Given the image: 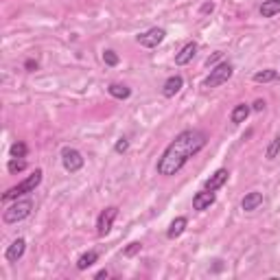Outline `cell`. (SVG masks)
<instances>
[{
	"label": "cell",
	"mask_w": 280,
	"mask_h": 280,
	"mask_svg": "<svg viewBox=\"0 0 280 280\" xmlns=\"http://www.w3.org/2000/svg\"><path fill=\"white\" fill-rule=\"evenodd\" d=\"M206 147V134L199 129H186L182 134H177L175 140L171 143L162 158L158 160V173L171 177L180 171L193 155H197Z\"/></svg>",
	"instance_id": "cell-1"
},
{
	"label": "cell",
	"mask_w": 280,
	"mask_h": 280,
	"mask_svg": "<svg viewBox=\"0 0 280 280\" xmlns=\"http://www.w3.org/2000/svg\"><path fill=\"white\" fill-rule=\"evenodd\" d=\"M42 169H35L33 173H31L27 180H22L20 184H15V186H11L9 191L3 195V201H9V199H18V197H22V195H27V193H33L37 186H40V182H42Z\"/></svg>",
	"instance_id": "cell-2"
},
{
	"label": "cell",
	"mask_w": 280,
	"mask_h": 280,
	"mask_svg": "<svg viewBox=\"0 0 280 280\" xmlns=\"http://www.w3.org/2000/svg\"><path fill=\"white\" fill-rule=\"evenodd\" d=\"M31 213H33V201H31V199H20V201H15L13 206H9L3 213V221L5 223H18L22 219H27Z\"/></svg>",
	"instance_id": "cell-3"
},
{
	"label": "cell",
	"mask_w": 280,
	"mask_h": 280,
	"mask_svg": "<svg viewBox=\"0 0 280 280\" xmlns=\"http://www.w3.org/2000/svg\"><path fill=\"white\" fill-rule=\"evenodd\" d=\"M232 73H235V68H232L230 61H221V64H217L213 70H210V75L206 77V81H204V88H217V85H221L225 83L232 77Z\"/></svg>",
	"instance_id": "cell-4"
},
{
	"label": "cell",
	"mask_w": 280,
	"mask_h": 280,
	"mask_svg": "<svg viewBox=\"0 0 280 280\" xmlns=\"http://www.w3.org/2000/svg\"><path fill=\"white\" fill-rule=\"evenodd\" d=\"M61 162H64V169L70 171V173H77L83 167V155L73 149V147H64L61 149Z\"/></svg>",
	"instance_id": "cell-5"
},
{
	"label": "cell",
	"mask_w": 280,
	"mask_h": 280,
	"mask_svg": "<svg viewBox=\"0 0 280 280\" xmlns=\"http://www.w3.org/2000/svg\"><path fill=\"white\" fill-rule=\"evenodd\" d=\"M165 35H167V31H165V29L153 27V29H149V31H145V33H140V35H138V44H140V46H145V49H155L158 44H162Z\"/></svg>",
	"instance_id": "cell-6"
},
{
	"label": "cell",
	"mask_w": 280,
	"mask_h": 280,
	"mask_svg": "<svg viewBox=\"0 0 280 280\" xmlns=\"http://www.w3.org/2000/svg\"><path fill=\"white\" fill-rule=\"evenodd\" d=\"M116 217H119V208H116V206L105 208L103 213L99 215V219H97V232H99L101 237H105L107 232L112 230V223H114Z\"/></svg>",
	"instance_id": "cell-7"
},
{
	"label": "cell",
	"mask_w": 280,
	"mask_h": 280,
	"mask_svg": "<svg viewBox=\"0 0 280 280\" xmlns=\"http://www.w3.org/2000/svg\"><path fill=\"white\" fill-rule=\"evenodd\" d=\"M25 252H27V241H25V239H15L13 243L7 247L5 259L9 261V263H18L22 256H25Z\"/></svg>",
	"instance_id": "cell-8"
},
{
	"label": "cell",
	"mask_w": 280,
	"mask_h": 280,
	"mask_svg": "<svg viewBox=\"0 0 280 280\" xmlns=\"http://www.w3.org/2000/svg\"><path fill=\"white\" fill-rule=\"evenodd\" d=\"M228 177H230V171H228V169H219V171H215V173H213V175H210L208 180H206L204 189L215 193L217 189H221V186H223L225 182H228Z\"/></svg>",
	"instance_id": "cell-9"
},
{
	"label": "cell",
	"mask_w": 280,
	"mask_h": 280,
	"mask_svg": "<svg viewBox=\"0 0 280 280\" xmlns=\"http://www.w3.org/2000/svg\"><path fill=\"white\" fill-rule=\"evenodd\" d=\"M182 88H184V77L182 75H173V77H169V79L165 81V85H162V95H165L167 99H171V97H175Z\"/></svg>",
	"instance_id": "cell-10"
},
{
	"label": "cell",
	"mask_w": 280,
	"mask_h": 280,
	"mask_svg": "<svg viewBox=\"0 0 280 280\" xmlns=\"http://www.w3.org/2000/svg\"><path fill=\"white\" fill-rule=\"evenodd\" d=\"M215 204V193L213 191H199L195 197H193V208L195 210H208Z\"/></svg>",
	"instance_id": "cell-11"
},
{
	"label": "cell",
	"mask_w": 280,
	"mask_h": 280,
	"mask_svg": "<svg viewBox=\"0 0 280 280\" xmlns=\"http://www.w3.org/2000/svg\"><path fill=\"white\" fill-rule=\"evenodd\" d=\"M195 55H197V42H189V44H184V49L175 55V64L177 66H186L189 61H193Z\"/></svg>",
	"instance_id": "cell-12"
},
{
	"label": "cell",
	"mask_w": 280,
	"mask_h": 280,
	"mask_svg": "<svg viewBox=\"0 0 280 280\" xmlns=\"http://www.w3.org/2000/svg\"><path fill=\"white\" fill-rule=\"evenodd\" d=\"M261 204H263V195H261V193H256V191H252V193H247V195L243 197L241 208H243L245 213H252V210H256Z\"/></svg>",
	"instance_id": "cell-13"
},
{
	"label": "cell",
	"mask_w": 280,
	"mask_h": 280,
	"mask_svg": "<svg viewBox=\"0 0 280 280\" xmlns=\"http://www.w3.org/2000/svg\"><path fill=\"white\" fill-rule=\"evenodd\" d=\"M250 112H252V107L247 105V103H239L235 110H232V114H230V121L235 123V125H241V123H245L247 121V116H250Z\"/></svg>",
	"instance_id": "cell-14"
},
{
	"label": "cell",
	"mask_w": 280,
	"mask_h": 280,
	"mask_svg": "<svg viewBox=\"0 0 280 280\" xmlns=\"http://www.w3.org/2000/svg\"><path fill=\"white\" fill-rule=\"evenodd\" d=\"M186 225H189V221H186V217H177V219L169 225L167 237H169V239H177V237H180L182 232L186 230Z\"/></svg>",
	"instance_id": "cell-15"
},
{
	"label": "cell",
	"mask_w": 280,
	"mask_h": 280,
	"mask_svg": "<svg viewBox=\"0 0 280 280\" xmlns=\"http://www.w3.org/2000/svg\"><path fill=\"white\" fill-rule=\"evenodd\" d=\"M99 261V252H95V250H90V252H85V254H81L79 256V261H77V269H88V267H92L95 263Z\"/></svg>",
	"instance_id": "cell-16"
},
{
	"label": "cell",
	"mask_w": 280,
	"mask_h": 280,
	"mask_svg": "<svg viewBox=\"0 0 280 280\" xmlns=\"http://www.w3.org/2000/svg\"><path fill=\"white\" fill-rule=\"evenodd\" d=\"M280 13V0H265L261 5V15L263 18H274Z\"/></svg>",
	"instance_id": "cell-17"
},
{
	"label": "cell",
	"mask_w": 280,
	"mask_h": 280,
	"mask_svg": "<svg viewBox=\"0 0 280 280\" xmlns=\"http://www.w3.org/2000/svg\"><path fill=\"white\" fill-rule=\"evenodd\" d=\"M107 92L114 97V99H129L131 97V90L127 88V85H121V83H112L110 88H107Z\"/></svg>",
	"instance_id": "cell-18"
},
{
	"label": "cell",
	"mask_w": 280,
	"mask_h": 280,
	"mask_svg": "<svg viewBox=\"0 0 280 280\" xmlns=\"http://www.w3.org/2000/svg\"><path fill=\"white\" fill-rule=\"evenodd\" d=\"M276 79H278L276 70H261V73L254 75V81L256 83H269V81H276Z\"/></svg>",
	"instance_id": "cell-19"
},
{
	"label": "cell",
	"mask_w": 280,
	"mask_h": 280,
	"mask_svg": "<svg viewBox=\"0 0 280 280\" xmlns=\"http://www.w3.org/2000/svg\"><path fill=\"white\" fill-rule=\"evenodd\" d=\"M278 153H280V136H276L274 140H271V145L267 147V160L278 158Z\"/></svg>",
	"instance_id": "cell-20"
},
{
	"label": "cell",
	"mask_w": 280,
	"mask_h": 280,
	"mask_svg": "<svg viewBox=\"0 0 280 280\" xmlns=\"http://www.w3.org/2000/svg\"><path fill=\"white\" fill-rule=\"evenodd\" d=\"M27 155V145L25 143H13L11 145V158H25Z\"/></svg>",
	"instance_id": "cell-21"
},
{
	"label": "cell",
	"mask_w": 280,
	"mask_h": 280,
	"mask_svg": "<svg viewBox=\"0 0 280 280\" xmlns=\"http://www.w3.org/2000/svg\"><path fill=\"white\" fill-rule=\"evenodd\" d=\"M11 171V173H18V171H25L27 169V162L22 160V158H13L11 162H9V167H7Z\"/></svg>",
	"instance_id": "cell-22"
},
{
	"label": "cell",
	"mask_w": 280,
	"mask_h": 280,
	"mask_svg": "<svg viewBox=\"0 0 280 280\" xmlns=\"http://www.w3.org/2000/svg\"><path fill=\"white\" fill-rule=\"evenodd\" d=\"M103 61H105V66H119V55H116L114 51H105L103 53Z\"/></svg>",
	"instance_id": "cell-23"
},
{
	"label": "cell",
	"mask_w": 280,
	"mask_h": 280,
	"mask_svg": "<svg viewBox=\"0 0 280 280\" xmlns=\"http://www.w3.org/2000/svg\"><path fill=\"white\" fill-rule=\"evenodd\" d=\"M114 149H116V153H125V151L129 149V140H127V138H121L119 143H116Z\"/></svg>",
	"instance_id": "cell-24"
},
{
	"label": "cell",
	"mask_w": 280,
	"mask_h": 280,
	"mask_svg": "<svg viewBox=\"0 0 280 280\" xmlns=\"http://www.w3.org/2000/svg\"><path fill=\"white\" fill-rule=\"evenodd\" d=\"M140 247H143L140 243H129V247H127V250L123 252V254H125V256H134V254H138V252H140Z\"/></svg>",
	"instance_id": "cell-25"
},
{
	"label": "cell",
	"mask_w": 280,
	"mask_h": 280,
	"mask_svg": "<svg viewBox=\"0 0 280 280\" xmlns=\"http://www.w3.org/2000/svg\"><path fill=\"white\" fill-rule=\"evenodd\" d=\"M252 110H254V112H263V110H265V101H263V99H256L254 105H252Z\"/></svg>",
	"instance_id": "cell-26"
},
{
	"label": "cell",
	"mask_w": 280,
	"mask_h": 280,
	"mask_svg": "<svg viewBox=\"0 0 280 280\" xmlns=\"http://www.w3.org/2000/svg\"><path fill=\"white\" fill-rule=\"evenodd\" d=\"M219 59H221V53H215V55H210V57L206 59V66H215Z\"/></svg>",
	"instance_id": "cell-27"
},
{
	"label": "cell",
	"mask_w": 280,
	"mask_h": 280,
	"mask_svg": "<svg viewBox=\"0 0 280 280\" xmlns=\"http://www.w3.org/2000/svg\"><path fill=\"white\" fill-rule=\"evenodd\" d=\"M199 11H201V13H213V11H215V3H204Z\"/></svg>",
	"instance_id": "cell-28"
},
{
	"label": "cell",
	"mask_w": 280,
	"mask_h": 280,
	"mask_svg": "<svg viewBox=\"0 0 280 280\" xmlns=\"http://www.w3.org/2000/svg\"><path fill=\"white\" fill-rule=\"evenodd\" d=\"M25 66H27V70H33V68H37V61H33V59H29V61H27V64H25Z\"/></svg>",
	"instance_id": "cell-29"
},
{
	"label": "cell",
	"mask_w": 280,
	"mask_h": 280,
	"mask_svg": "<svg viewBox=\"0 0 280 280\" xmlns=\"http://www.w3.org/2000/svg\"><path fill=\"white\" fill-rule=\"evenodd\" d=\"M107 276H110V274H107V269H101V271H99V274H97L95 278H107Z\"/></svg>",
	"instance_id": "cell-30"
}]
</instances>
